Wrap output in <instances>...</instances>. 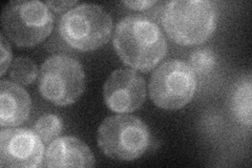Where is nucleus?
Masks as SVG:
<instances>
[{"instance_id":"1","label":"nucleus","mask_w":252,"mask_h":168,"mask_svg":"<svg viewBox=\"0 0 252 168\" xmlns=\"http://www.w3.org/2000/svg\"><path fill=\"white\" fill-rule=\"evenodd\" d=\"M113 43L125 65L140 71L152 70L167 52L162 30L143 15L122 18L116 27Z\"/></svg>"},{"instance_id":"2","label":"nucleus","mask_w":252,"mask_h":168,"mask_svg":"<svg viewBox=\"0 0 252 168\" xmlns=\"http://www.w3.org/2000/svg\"><path fill=\"white\" fill-rule=\"evenodd\" d=\"M217 10L206 0H176L164 7L162 23L168 36L181 45L201 44L217 28Z\"/></svg>"},{"instance_id":"3","label":"nucleus","mask_w":252,"mask_h":168,"mask_svg":"<svg viewBox=\"0 0 252 168\" xmlns=\"http://www.w3.org/2000/svg\"><path fill=\"white\" fill-rule=\"evenodd\" d=\"M97 139L104 155L121 161L140 158L152 144L148 126L138 117L129 115L106 118L99 126Z\"/></svg>"},{"instance_id":"4","label":"nucleus","mask_w":252,"mask_h":168,"mask_svg":"<svg viewBox=\"0 0 252 168\" xmlns=\"http://www.w3.org/2000/svg\"><path fill=\"white\" fill-rule=\"evenodd\" d=\"M58 30L61 38L73 49L94 51L108 42L113 20L103 7L84 3L63 15Z\"/></svg>"},{"instance_id":"5","label":"nucleus","mask_w":252,"mask_h":168,"mask_svg":"<svg viewBox=\"0 0 252 168\" xmlns=\"http://www.w3.org/2000/svg\"><path fill=\"white\" fill-rule=\"evenodd\" d=\"M3 33L19 46H34L51 34L54 15L41 1L17 0L5 5L1 14Z\"/></svg>"},{"instance_id":"6","label":"nucleus","mask_w":252,"mask_h":168,"mask_svg":"<svg viewBox=\"0 0 252 168\" xmlns=\"http://www.w3.org/2000/svg\"><path fill=\"white\" fill-rule=\"evenodd\" d=\"M38 87L42 97L56 105L73 104L85 89L81 63L64 54L51 56L39 71Z\"/></svg>"},{"instance_id":"7","label":"nucleus","mask_w":252,"mask_h":168,"mask_svg":"<svg viewBox=\"0 0 252 168\" xmlns=\"http://www.w3.org/2000/svg\"><path fill=\"white\" fill-rule=\"evenodd\" d=\"M196 90V77L188 63L169 60L157 67L149 80V94L156 105L179 109L190 102Z\"/></svg>"},{"instance_id":"8","label":"nucleus","mask_w":252,"mask_h":168,"mask_svg":"<svg viewBox=\"0 0 252 168\" xmlns=\"http://www.w3.org/2000/svg\"><path fill=\"white\" fill-rule=\"evenodd\" d=\"M43 141L35 131L23 127L1 129L0 166L33 168L42 166Z\"/></svg>"},{"instance_id":"9","label":"nucleus","mask_w":252,"mask_h":168,"mask_svg":"<svg viewBox=\"0 0 252 168\" xmlns=\"http://www.w3.org/2000/svg\"><path fill=\"white\" fill-rule=\"evenodd\" d=\"M103 96L107 107L115 113H132L145 101V80L133 69H116L106 80Z\"/></svg>"},{"instance_id":"10","label":"nucleus","mask_w":252,"mask_h":168,"mask_svg":"<svg viewBox=\"0 0 252 168\" xmlns=\"http://www.w3.org/2000/svg\"><path fill=\"white\" fill-rule=\"evenodd\" d=\"M94 157L84 142L75 137H58L47 146L44 167H93Z\"/></svg>"},{"instance_id":"11","label":"nucleus","mask_w":252,"mask_h":168,"mask_svg":"<svg viewBox=\"0 0 252 168\" xmlns=\"http://www.w3.org/2000/svg\"><path fill=\"white\" fill-rule=\"evenodd\" d=\"M32 101L29 93L19 84L1 80L0 82V125L11 129L29 118Z\"/></svg>"},{"instance_id":"12","label":"nucleus","mask_w":252,"mask_h":168,"mask_svg":"<svg viewBox=\"0 0 252 168\" xmlns=\"http://www.w3.org/2000/svg\"><path fill=\"white\" fill-rule=\"evenodd\" d=\"M251 75L242 77L233 86L230 96V110L233 118L243 125H251L252 102Z\"/></svg>"},{"instance_id":"13","label":"nucleus","mask_w":252,"mask_h":168,"mask_svg":"<svg viewBox=\"0 0 252 168\" xmlns=\"http://www.w3.org/2000/svg\"><path fill=\"white\" fill-rule=\"evenodd\" d=\"M38 75L36 63L27 57H18L14 59L10 76L15 83L20 85H30L33 83Z\"/></svg>"},{"instance_id":"14","label":"nucleus","mask_w":252,"mask_h":168,"mask_svg":"<svg viewBox=\"0 0 252 168\" xmlns=\"http://www.w3.org/2000/svg\"><path fill=\"white\" fill-rule=\"evenodd\" d=\"M63 130L62 119L54 114H45L39 118L35 125L34 131L45 143L57 139Z\"/></svg>"},{"instance_id":"15","label":"nucleus","mask_w":252,"mask_h":168,"mask_svg":"<svg viewBox=\"0 0 252 168\" xmlns=\"http://www.w3.org/2000/svg\"><path fill=\"white\" fill-rule=\"evenodd\" d=\"M217 63L216 55L209 47H203L192 52L189 56V67L196 74L208 75L215 68Z\"/></svg>"},{"instance_id":"16","label":"nucleus","mask_w":252,"mask_h":168,"mask_svg":"<svg viewBox=\"0 0 252 168\" xmlns=\"http://www.w3.org/2000/svg\"><path fill=\"white\" fill-rule=\"evenodd\" d=\"M0 45H1V56H0V62H1V76H3L12 62L11 46L9 42L6 41L3 34L0 36Z\"/></svg>"},{"instance_id":"17","label":"nucleus","mask_w":252,"mask_h":168,"mask_svg":"<svg viewBox=\"0 0 252 168\" xmlns=\"http://www.w3.org/2000/svg\"><path fill=\"white\" fill-rule=\"evenodd\" d=\"M157 3L156 0H130V1H123V4L130 7L132 10H146Z\"/></svg>"},{"instance_id":"18","label":"nucleus","mask_w":252,"mask_h":168,"mask_svg":"<svg viewBox=\"0 0 252 168\" xmlns=\"http://www.w3.org/2000/svg\"><path fill=\"white\" fill-rule=\"evenodd\" d=\"M77 3V1H47L46 2V5L50 7V9H52L53 11L55 12H63L65 11L67 9H69L70 6H73Z\"/></svg>"}]
</instances>
